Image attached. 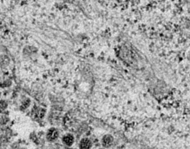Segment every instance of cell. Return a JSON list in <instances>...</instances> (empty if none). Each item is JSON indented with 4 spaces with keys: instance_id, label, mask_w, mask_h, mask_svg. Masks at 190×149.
<instances>
[{
    "instance_id": "obj_1",
    "label": "cell",
    "mask_w": 190,
    "mask_h": 149,
    "mask_svg": "<svg viewBox=\"0 0 190 149\" xmlns=\"http://www.w3.org/2000/svg\"><path fill=\"white\" fill-rule=\"evenodd\" d=\"M58 133L56 130L53 129L48 131L47 134V138L49 141H54L58 138Z\"/></svg>"
},
{
    "instance_id": "obj_2",
    "label": "cell",
    "mask_w": 190,
    "mask_h": 149,
    "mask_svg": "<svg viewBox=\"0 0 190 149\" xmlns=\"http://www.w3.org/2000/svg\"><path fill=\"white\" fill-rule=\"evenodd\" d=\"M114 141V138L111 135H106L102 139V144L106 148H109L112 145Z\"/></svg>"
},
{
    "instance_id": "obj_3",
    "label": "cell",
    "mask_w": 190,
    "mask_h": 149,
    "mask_svg": "<svg viewBox=\"0 0 190 149\" xmlns=\"http://www.w3.org/2000/svg\"><path fill=\"white\" fill-rule=\"evenodd\" d=\"M91 146V142L88 138L82 139L80 143V149H89Z\"/></svg>"
},
{
    "instance_id": "obj_4",
    "label": "cell",
    "mask_w": 190,
    "mask_h": 149,
    "mask_svg": "<svg viewBox=\"0 0 190 149\" xmlns=\"http://www.w3.org/2000/svg\"><path fill=\"white\" fill-rule=\"evenodd\" d=\"M74 138L71 135L69 134L65 136L63 138V143L68 146L72 145V143H74Z\"/></svg>"
}]
</instances>
